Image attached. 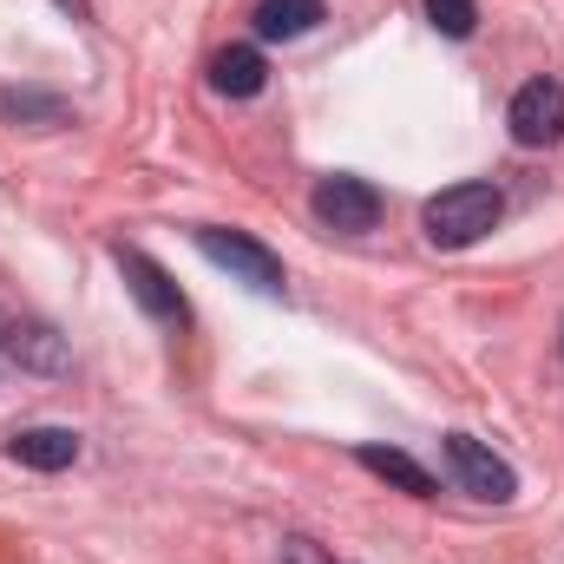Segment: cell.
<instances>
[{"label":"cell","instance_id":"6da1fadb","mask_svg":"<svg viewBox=\"0 0 564 564\" xmlns=\"http://www.w3.org/2000/svg\"><path fill=\"white\" fill-rule=\"evenodd\" d=\"M499 210H506L499 184L466 177V184H446L440 197H426L421 230H426V243H433V250H473V243L499 224Z\"/></svg>","mask_w":564,"mask_h":564},{"label":"cell","instance_id":"7a4b0ae2","mask_svg":"<svg viewBox=\"0 0 564 564\" xmlns=\"http://www.w3.org/2000/svg\"><path fill=\"white\" fill-rule=\"evenodd\" d=\"M197 257L217 263V270H230V276L243 282V289H257V295H282V282H289L276 250H263V243L243 237V230H217V224H204V230H197Z\"/></svg>","mask_w":564,"mask_h":564},{"label":"cell","instance_id":"3957f363","mask_svg":"<svg viewBox=\"0 0 564 564\" xmlns=\"http://www.w3.org/2000/svg\"><path fill=\"white\" fill-rule=\"evenodd\" d=\"M308 210H315V224H322V230L361 237V230H375V224H381V191H375L368 177L335 171V177H322V184L308 191Z\"/></svg>","mask_w":564,"mask_h":564},{"label":"cell","instance_id":"277c9868","mask_svg":"<svg viewBox=\"0 0 564 564\" xmlns=\"http://www.w3.org/2000/svg\"><path fill=\"white\" fill-rule=\"evenodd\" d=\"M506 126H512V139L525 144V151H545V144L564 139V86L552 73H539V79H525L519 93H512V112H506Z\"/></svg>","mask_w":564,"mask_h":564},{"label":"cell","instance_id":"5b68a950","mask_svg":"<svg viewBox=\"0 0 564 564\" xmlns=\"http://www.w3.org/2000/svg\"><path fill=\"white\" fill-rule=\"evenodd\" d=\"M446 466H453V479L473 492V499H492V506H506L512 492H519V473L486 446V440H473V433H446Z\"/></svg>","mask_w":564,"mask_h":564},{"label":"cell","instance_id":"8992f818","mask_svg":"<svg viewBox=\"0 0 564 564\" xmlns=\"http://www.w3.org/2000/svg\"><path fill=\"white\" fill-rule=\"evenodd\" d=\"M112 263H119V276H126V289H132V302H139L151 322H164V328H184V322H191V308H184L177 282L164 276L144 250H126V243H119V250H112Z\"/></svg>","mask_w":564,"mask_h":564},{"label":"cell","instance_id":"52a82bcc","mask_svg":"<svg viewBox=\"0 0 564 564\" xmlns=\"http://www.w3.org/2000/svg\"><path fill=\"white\" fill-rule=\"evenodd\" d=\"M7 459L13 466H33V473H66L79 459V433L73 426H20L7 440Z\"/></svg>","mask_w":564,"mask_h":564},{"label":"cell","instance_id":"ba28073f","mask_svg":"<svg viewBox=\"0 0 564 564\" xmlns=\"http://www.w3.org/2000/svg\"><path fill=\"white\" fill-rule=\"evenodd\" d=\"M0 348H7V361H13V368H33V375H66V368H73L66 341H59L46 322H13Z\"/></svg>","mask_w":564,"mask_h":564},{"label":"cell","instance_id":"9c48e42d","mask_svg":"<svg viewBox=\"0 0 564 564\" xmlns=\"http://www.w3.org/2000/svg\"><path fill=\"white\" fill-rule=\"evenodd\" d=\"M210 86H217L224 99H257V93L270 86V66H263L257 46H224V53L210 59Z\"/></svg>","mask_w":564,"mask_h":564},{"label":"cell","instance_id":"30bf717a","mask_svg":"<svg viewBox=\"0 0 564 564\" xmlns=\"http://www.w3.org/2000/svg\"><path fill=\"white\" fill-rule=\"evenodd\" d=\"M355 459H361L375 479H388V486H401V492H414V499H433V492H440L433 473H426L414 453H401V446H361Z\"/></svg>","mask_w":564,"mask_h":564},{"label":"cell","instance_id":"8fae6325","mask_svg":"<svg viewBox=\"0 0 564 564\" xmlns=\"http://www.w3.org/2000/svg\"><path fill=\"white\" fill-rule=\"evenodd\" d=\"M322 0H263L250 20H257V40H302V33H315L322 26Z\"/></svg>","mask_w":564,"mask_h":564},{"label":"cell","instance_id":"7c38bea8","mask_svg":"<svg viewBox=\"0 0 564 564\" xmlns=\"http://www.w3.org/2000/svg\"><path fill=\"white\" fill-rule=\"evenodd\" d=\"M0 112H7L13 126H66V119H73V112H66V99L33 93V86H13V93L0 99Z\"/></svg>","mask_w":564,"mask_h":564},{"label":"cell","instance_id":"4fadbf2b","mask_svg":"<svg viewBox=\"0 0 564 564\" xmlns=\"http://www.w3.org/2000/svg\"><path fill=\"white\" fill-rule=\"evenodd\" d=\"M426 20H433L446 40H473V26H479V7H473V0H426Z\"/></svg>","mask_w":564,"mask_h":564},{"label":"cell","instance_id":"5bb4252c","mask_svg":"<svg viewBox=\"0 0 564 564\" xmlns=\"http://www.w3.org/2000/svg\"><path fill=\"white\" fill-rule=\"evenodd\" d=\"M282 564H335L315 539H282Z\"/></svg>","mask_w":564,"mask_h":564},{"label":"cell","instance_id":"9a60e30c","mask_svg":"<svg viewBox=\"0 0 564 564\" xmlns=\"http://www.w3.org/2000/svg\"><path fill=\"white\" fill-rule=\"evenodd\" d=\"M59 7H66V13H79V20H86V13H93V7H86V0H59Z\"/></svg>","mask_w":564,"mask_h":564},{"label":"cell","instance_id":"2e32d148","mask_svg":"<svg viewBox=\"0 0 564 564\" xmlns=\"http://www.w3.org/2000/svg\"><path fill=\"white\" fill-rule=\"evenodd\" d=\"M558 335H564V328H558ZM558 348H564V341H558Z\"/></svg>","mask_w":564,"mask_h":564}]
</instances>
